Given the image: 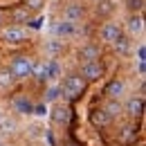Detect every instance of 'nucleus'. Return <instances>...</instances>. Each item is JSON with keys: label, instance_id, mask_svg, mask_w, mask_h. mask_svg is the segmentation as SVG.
Wrapping results in <instances>:
<instances>
[{"label": "nucleus", "instance_id": "1", "mask_svg": "<svg viewBox=\"0 0 146 146\" xmlns=\"http://www.w3.org/2000/svg\"><path fill=\"white\" fill-rule=\"evenodd\" d=\"M32 70H34V58L32 56H14L11 58V63H9V72L14 79H27V76H32Z\"/></svg>", "mask_w": 146, "mask_h": 146}, {"label": "nucleus", "instance_id": "2", "mask_svg": "<svg viewBox=\"0 0 146 146\" xmlns=\"http://www.w3.org/2000/svg\"><path fill=\"white\" fill-rule=\"evenodd\" d=\"M61 92L68 97V99H79L83 92H86V81L81 79V74H70L63 79V83L58 86Z\"/></svg>", "mask_w": 146, "mask_h": 146}, {"label": "nucleus", "instance_id": "3", "mask_svg": "<svg viewBox=\"0 0 146 146\" xmlns=\"http://www.w3.org/2000/svg\"><path fill=\"white\" fill-rule=\"evenodd\" d=\"M121 34H124V29H121V25H119V23H115V20L104 23V25H101V29H99L101 40H104V43H108V45H112V43L121 36Z\"/></svg>", "mask_w": 146, "mask_h": 146}, {"label": "nucleus", "instance_id": "4", "mask_svg": "<svg viewBox=\"0 0 146 146\" xmlns=\"http://www.w3.org/2000/svg\"><path fill=\"white\" fill-rule=\"evenodd\" d=\"M121 110L126 112L133 121L135 119H142L144 117V97H130L126 104L121 106Z\"/></svg>", "mask_w": 146, "mask_h": 146}, {"label": "nucleus", "instance_id": "5", "mask_svg": "<svg viewBox=\"0 0 146 146\" xmlns=\"http://www.w3.org/2000/svg\"><path fill=\"white\" fill-rule=\"evenodd\" d=\"M101 76H104V65H101L99 61L83 63V68H81V79H83L86 83H94V81H99Z\"/></svg>", "mask_w": 146, "mask_h": 146}, {"label": "nucleus", "instance_id": "6", "mask_svg": "<svg viewBox=\"0 0 146 146\" xmlns=\"http://www.w3.org/2000/svg\"><path fill=\"white\" fill-rule=\"evenodd\" d=\"M2 38L7 43H25L27 40V29L20 27V25H9L5 32H2Z\"/></svg>", "mask_w": 146, "mask_h": 146}, {"label": "nucleus", "instance_id": "7", "mask_svg": "<svg viewBox=\"0 0 146 146\" xmlns=\"http://www.w3.org/2000/svg\"><path fill=\"white\" fill-rule=\"evenodd\" d=\"M124 29H126V36H137V34H142L144 32V18H142V14H130L126 20V25H124Z\"/></svg>", "mask_w": 146, "mask_h": 146}, {"label": "nucleus", "instance_id": "8", "mask_svg": "<svg viewBox=\"0 0 146 146\" xmlns=\"http://www.w3.org/2000/svg\"><path fill=\"white\" fill-rule=\"evenodd\" d=\"M124 92H126V81L124 79H112L106 86L104 94H108V99H117L119 101V97H124Z\"/></svg>", "mask_w": 146, "mask_h": 146}, {"label": "nucleus", "instance_id": "9", "mask_svg": "<svg viewBox=\"0 0 146 146\" xmlns=\"http://www.w3.org/2000/svg\"><path fill=\"white\" fill-rule=\"evenodd\" d=\"M99 56H101V50H99V45H94V43H86V45L79 50V58H83V63L99 61Z\"/></svg>", "mask_w": 146, "mask_h": 146}, {"label": "nucleus", "instance_id": "10", "mask_svg": "<svg viewBox=\"0 0 146 146\" xmlns=\"http://www.w3.org/2000/svg\"><path fill=\"white\" fill-rule=\"evenodd\" d=\"M83 14H86V9H83V5L81 2H70L68 7H65V11H63V16L68 23H76V20L83 18Z\"/></svg>", "mask_w": 146, "mask_h": 146}, {"label": "nucleus", "instance_id": "11", "mask_svg": "<svg viewBox=\"0 0 146 146\" xmlns=\"http://www.w3.org/2000/svg\"><path fill=\"white\" fill-rule=\"evenodd\" d=\"M90 121L94 124V126L104 128V126H108L112 119H110L108 115H106V110H104V108H94V110L90 112Z\"/></svg>", "mask_w": 146, "mask_h": 146}, {"label": "nucleus", "instance_id": "12", "mask_svg": "<svg viewBox=\"0 0 146 146\" xmlns=\"http://www.w3.org/2000/svg\"><path fill=\"white\" fill-rule=\"evenodd\" d=\"M135 137H137V124H135V121H130V124H126V126L121 128L119 139H121L124 144H133V142H135Z\"/></svg>", "mask_w": 146, "mask_h": 146}, {"label": "nucleus", "instance_id": "13", "mask_svg": "<svg viewBox=\"0 0 146 146\" xmlns=\"http://www.w3.org/2000/svg\"><path fill=\"white\" fill-rule=\"evenodd\" d=\"M101 108L106 110V115H108L110 119H117V117H119V115L124 112V110H121V104H119L117 99H108V101H106V104H104Z\"/></svg>", "mask_w": 146, "mask_h": 146}, {"label": "nucleus", "instance_id": "14", "mask_svg": "<svg viewBox=\"0 0 146 146\" xmlns=\"http://www.w3.org/2000/svg\"><path fill=\"white\" fill-rule=\"evenodd\" d=\"M68 119H70V110L65 108V106H56L52 110V121L58 124V126H63V124H68Z\"/></svg>", "mask_w": 146, "mask_h": 146}, {"label": "nucleus", "instance_id": "15", "mask_svg": "<svg viewBox=\"0 0 146 146\" xmlns=\"http://www.w3.org/2000/svg\"><path fill=\"white\" fill-rule=\"evenodd\" d=\"M112 47H115V52H117V54L126 56L128 52H130V38H128L126 34H121V36H119L115 43H112Z\"/></svg>", "mask_w": 146, "mask_h": 146}, {"label": "nucleus", "instance_id": "16", "mask_svg": "<svg viewBox=\"0 0 146 146\" xmlns=\"http://www.w3.org/2000/svg\"><path fill=\"white\" fill-rule=\"evenodd\" d=\"M32 101H27V97H18L16 101H14V110L18 112V115H32Z\"/></svg>", "mask_w": 146, "mask_h": 146}, {"label": "nucleus", "instance_id": "17", "mask_svg": "<svg viewBox=\"0 0 146 146\" xmlns=\"http://www.w3.org/2000/svg\"><path fill=\"white\" fill-rule=\"evenodd\" d=\"M54 34L56 36H70L74 34V23H68V20H61L54 25Z\"/></svg>", "mask_w": 146, "mask_h": 146}, {"label": "nucleus", "instance_id": "18", "mask_svg": "<svg viewBox=\"0 0 146 146\" xmlns=\"http://www.w3.org/2000/svg\"><path fill=\"white\" fill-rule=\"evenodd\" d=\"M32 76L36 79V81H47V63H38L34 61V70H32Z\"/></svg>", "mask_w": 146, "mask_h": 146}, {"label": "nucleus", "instance_id": "19", "mask_svg": "<svg viewBox=\"0 0 146 146\" xmlns=\"http://www.w3.org/2000/svg\"><path fill=\"white\" fill-rule=\"evenodd\" d=\"M11 20L18 25V23H27L29 20V11L25 9V7H18V9H14L11 11Z\"/></svg>", "mask_w": 146, "mask_h": 146}, {"label": "nucleus", "instance_id": "20", "mask_svg": "<svg viewBox=\"0 0 146 146\" xmlns=\"http://www.w3.org/2000/svg\"><path fill=\"white\" fill-rule=\"evenodd\" d=\"M29 14H36V11H40L43 7H45V0H25V5H23Z\"/></svg>", "mask_w": 146, "mask_h": 146}, {"label": "nucleus", "instance_id": "21", "mask_svg": "<svg viewBox=\"0 0 146 146\" xmlns=\"http://www.w3.org/2000/svg\"><path fill=\"white\" fill-rule=\"evenodd\" d=\"M58 94H61V88L58 86H52V88H47L45 90V104H52L58 99Z\"/></svg>", "mask_w": 146, "mask_h": 146}, {"label": "nucleus", "instance_id": "22", "mask_svg": "<svg viewBox=\"0 0 146 146\" xmlns=\"http://www.w3.org/2000/svg\"><path fill=\"white\" fill-rule=\"evenodd\" d=\"M58 74H61L58 63H56V61H50V63H47V81H50V79H58Z\"/></svg>", "mask_w": 146, "mask_h": 146}, {"label": "nucleus", "instance_id": "23", "mask_svg": "<svg viewBox=\"0 0 146 146\" xmlns=\"http://www.w3.org/2000/svg\"><path fill=\"white\" fill-rule=\"evenodd\" d=\"M11 83H14L11 72H9V70H2V72H0V88H9Z\"/></svg>", "mask_w": 146, "mask_h": 146}, {"label": "nucleus", "instance_id": "24", "mask_svg": "<svg viewBox=\"0 0 146 146\" xmlns=\"http://www.w3.org/2000/svg\"><path fill=\"white\" fill-rule=\"evenodd\" d=\"M32 112H34V115H38V117H45V115H47V106H45V104H38V106H34V108H32Z\"/></svg>", "mask_w": 146, "mask_h": 146}, {"label": "nucleus", "instance_id": "25", "mask_svg": "<svg viewBox=\"0 0 146 146\" xmlns=\"http://www.w3.org/2000/svg\"><path fill=\"white\" fill-rule=\"evenodd\" d=\"M27 25H29L32 29H40V27H43V18H34V20H27Z\"/></svg>", "mask_w": 146, "mask_h": 146}, {"label": "nucleus", "instance_id": "26", "mask_svg": "<svg viewBox=\"0 0 146 146\" xmlns=\"http://www.w3.org/2000/svg\"><path fill=\"white\" fill-rule=\"evenodd\" d=\"M137 61H146V45L137 47Z\"/></svg>", "mask_w": 146, "mask_h": 146}, {"label": "nucleus", "instance_id": "27", "mask_svg": "<svg viewBox=\"0 0 146 146\" xmlns=\"http://www.w3.org/2000/svg\"><path fill=\"white\" fill-rule=\"evenodd\" d=\"M130 7L133 9H137V14L142 11V7H144V0H130Z\"/></svg>", "mask_w": 146, "mask_h": 146}, {"label": "nucleus", "instance_id": "28", "mask_svg": "<svg viewBox=\"0 0 146 146\" xmlns=\"http://www.w3.org/2000/svg\"><path fill=\"white\" fill-rule=\"evenodd\" d=\"M137 74H139V76L146 74V61H139V63H137Z\"/></svg>", "mask_w": 146, "mask_h": 146}, {"label": "nucleus", "instance_id": "29", "mask_svg": "<svg viewBox=\"0 0 146 146\" xmlns=\"http://www.w3.org/2000/svg\"><path fill=\"white\" fill-rule=\"evenodd\" d=\"M2 25H5V14L0 11V27H2Z\"/></svg>", "mask_w": 146, "mask_h": 146}, {"label": "nucleus", "instance_id": "30", "mask_svg": "<svg viewBox=\"0 0 146 146\" xmlns=\"http://www.w3.org/2000/svg\"><path fill=\"white\" fill-rule=\"evenodd\" d=\"M92 2H104V0H92Z\"/></svg>", "mask_w": 146, "mask_h": 146}]
</instances>
